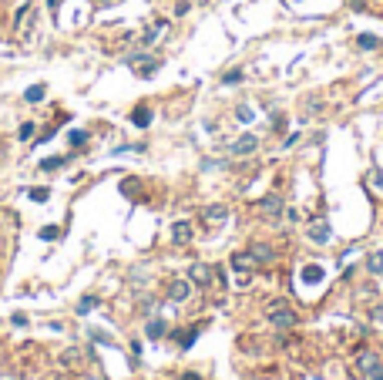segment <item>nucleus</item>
Returning <instances> with one entry per match:
<instances>
[{
  "label": "nucleus",
  "instance_id": "f257e3e1",
  "mask_svg": "<svg viewBox=\"0 0 383 380\" xmlns=\"http://www.w3.org/2000/svg\"><path fill=\"white\" fill-rule=\"evenodd\" d=\"M356 363H360V370H363V377H366V380H383V360L380 357H373V353H360Z\"/></svg>",
  "mask_w": 383,
  "mask_h": 380
},
{
  "label": "nucleus",
  "instance_id": "f03ea898",
  "mask_svg": "<svg viewBox=\"0 0 383 380\" xmlns=\"http://www.w3.org/2000/svg\"><path fill=\"white\" fill-rule=\"evenodd\" d=\"M269 320H272V326H279V330H289V326H296V313H293V310H286L282 303H272Z\"/></svg>",
  "mask_w": 383,
  "mask_h": 380
},
{
  "label": "nucleus",
  "instance_id": "7ed1b4c3",
  "mask_svg": "<svg viewBox=\"0 0 383 380\" xmlns=\"http://www.w3.org/2000/svg\"><path fill=\"white\" fill-rule=\"evenodd\" d=\"M256 145H259L256 135H242L236 145H232V152H236V155H249V152H256Z\"/></svg>",
  "mask_w": 383,
  "mask_h": 380
},
{
  "label": "nucleus",
  "instance_id": "20e7f679",
  "mask_svg": "<svg viewBox=\"0 0 383 380\" xmlns=\"http://www.w3.org/2000/svg\"><path fill=\"white\" fill-rule=\"evenodd\" d=\"M188 293H192V286L185 280H175L168 286V300H175V303H181V300H188Z\"/></svg>",
  "mask_w": 383,
  "mask_h": 380
},
{
  "label": "nucleus",
  "instance_id": "39448f33",
  "mask_svg": "<svg viewBox=\"0 0 383 380\" xmlns=\"http://www.w3.org/2000/svg\"><path fill=\"white\" fill-rule=\"evenodd\" d=\"M259 209H262L266 215H272V219H276V215L282 212V199H279V195H266V199L259 202Z\"/></svg>",
  "mask_w": 383,
  "mask_h": 380
},
{
  "label": "nucleus",
  "instance_id": "423d86ee",
  "mask_svg": "<svg viewBox=\"0 0 383 380\" xmlns=\"http://www.w3.org/2000/svg\"><path fill=\"white\" fill-rule=\"evenodd\" d=\"M171 239H175L178 246H185V242L192 239V222H175L171 225Z\"/></svg>",
  "mask_w": 383,
  "mask_h": 380
},
{
  "label": "nucleus",
  "instance_id": "0eeeda50",
  "mask_svg": "<svg viewBox=\"0 0 383 380\" xmlns=\"http://www.w3.org/2000/svg\"><path fill=\"white\" fill-rule=\"evenodd\" d=\"M226 219H229V209H226V205H209V209H205V222H209V225L226 222Z\"/></svg>",
  "mask_w": 383,
  "mask_h": 380
},
{
  "label": "nucleus",
  "instance_id": "6e6552de",
  "mask_svg": "<svg viewBox=\"0 0 383 380\" xmlns=\"http://www.w3.org/2000/svg\"><path fill=\"white\" fill-rule=\"evenodd\" d=\"M309 239H313L316 246H323V242H329V225H326V222H316L313 229H309Z\"/></svg>",
  "mask_w": 383,
  "mask_h": 380
},
{
  "label": "nucleus",
  "instance_id": "1a4fd4ad",
  "mask_svg": "<svg viewBox=\"0 0 383 380\" xmlns=\"http://www.w3.org/2000/svg\"><path fill=\"white\" fill-rule=\"evenodd\" d=\"M199 336V330H175L171 340H178V347H192V340Z\"/></svg>",
  "mask_w": 383,
  "mask_h": 380
},
{
  "label": "nucleus",
  "instance_id": "9d476101",
  "mask_svg": "<svg viewBox=\"0 0 383 380\" xmlns=\"http://www.w3.org/2000/svg\"><path fill=\"white\" fill-rule=\"evenodd\" d=\"M131 121H135L138 128H148V124H151V111H148V108H135V111H131Z\"/></svg>",
  "mask_w": 383,
  "mask_h": 380
},
{
  "label": "nucleus",
  "instance_id": "9b49d317",
  "mask_svg": "<svg viewBox=\"0 0 383 380\" xmlns=\"http://www.w3.org/2000/svg\"><path fill=\"white\" fill-rule=\"evenodd\" d=\"M323 276H326V273H323V266H306L303 269V283H319Z\"/></svg>",
  "mask_w": 383,
  "mask_h": 380
},
{
  "label": "nucleus",
  "instance_id": "f8f14e48",
  "mask_svg": "<svg viewBox=\"0 0 383 380\" xmlns=\"http://www.w3.org/2000/svg\"><path fill=\"white\" fill-rule=\"evenodd\" d=\"M192 280L199 283V286H202V283H209V280H212V273H209V266H202V263H199V266H192Z\"/></svg>",
  "mask_w": 383,
  "mask_h": 380
},
{
  "label": "nucleus",
  "instance_id": "ddd939ff",
  "mask_svg": "<svg viewBox=\"0 0 383 380\" xmlns=\"http://www.w3.org/2000/svg\"><path fill=\"white\" fill-rule=\"evenodd\" d=\"M44 94H47L44 84H34V88H27V94H24V98L31 101V104H37V101H44Z\"/></svg>",
  "mask_w": 383,
  "mask_h": 380
},
{
  "label": "nucleus",
  "instance_id": "4468645a",
  "mask_svg": "<svg viewBox=\"0 0 383 380\" xmlns=\"http://www.w3.org/2000/svg\"><path fill=\"white\" fill-rule=\"evenodd\" d=\"M131 64H135L138 67V71H141V78H151V71H155V61H138V57H135V61H131Z\"/></svg>",
  "mask_w": 383,
  "mask_h": 380
},
{
  "label": "nucleus",
  "instance_id": "2eb2a0df",
  "mask_svg": "<svg viewBox=\"0 0 383 380\" xmlns=\"http://www.w3.org/2000/svg\"><path fill=\"white\" fill-rule=\"evenodd\" d=\"M249 263H252V252H239V256H232V269H239V273H242Z\"/></svg>",
  "mask_w": 383,
  "mask_h": 380
},
{
  "label": "nucleus",
  "instance_id": "dca6fc26",
  "mask_svg": "<svg viewBox=\"0 0 383 380\" xmlns=\"http://www.w3.org/2000/svg\"><path fill=\"white\" fill-rule=\"evenodd\" d=\"M356 44H360L363 51H373V47L380 44V41H376V37H373V34H360V37H356Z\"/></svg>",
  "mask_w": 383,
  "mask_h": 380
},
{
  "label": "nucleus",
  "instance_id": "f3484780",
  "mask_svg": "<svg viewBox=\"0 0 383 380\" xmlns=\"http://www.w3.org/2000/svg\"><path fill=\"white\" fill-rule=\"evenodd\" d=\"M94 306H98V296H84V300L78 303V313L84 316V313H91V310H94Z\"/></svg>",
  "mask_w": 383,
  "mask_h": 380
},
{
  "label": "nucleus",
  "instance_id": "a211bd4d",
  "mask_svg": "<svg viewBox=\"0 0 383 380\" xmlns=\"http://www.w3.org/2000/svg\"><path fill=\"white\" fill-rule=\"evenodd\" d=\"M249 252H252V259H262V263H266V259H272V249L269 246H252Z\"/></svg>",
  "mask_w": 383,
  "mask_h": 380
},
{
  "label": "nucleus",
  "instance_id": "6ab92c4d",
  "mask_svg": "<svg viewBox=\"0 0 383 380\" xmlns=\"http://www.w3.org/2000/svg\"><path fill=\"white\" fill-rule=\"evenodd\" d=\"M366 266H370V273H383V252H373L366 259Z\"/></svg>",
  "mask_w": 383,
  "mask_h": 380
},
{
  "label": "nucleus",
  "instance_id": "aec40b11",
  "mask_svg": "<svg viewBox=\"0 0 383 380\" xmlns=\"http://www.w3.org/2000/svg\"><path fill=\"white\" fill-rule=\"evenodd\" d=\"M64 162H68V158H61V155H57V158H44V162H41V168H44V172H54V168H61Z\"/></svg>",
  "mask_w": 383,
  "mask_h": 380
},
{
  "label": "nucleus",
  "instance_id": "412c9836",
  "mask_svg": "<svg viewBox=\"0 0 383 380\" xmlns=\"http://www.w3.org/2000/svg\"><path fill=\"white\" fill-rule=\"evenodd\" d=\"M78 360H81V350H64V353H61V363H64V367L78 363Z\"/></svg>",
  "mask_w": 383,
  "mask_h": 380
},
{
  "label": "nucleus",
  "instance_id": "4be33fe9",
  "mask_svg": "<svg viewBox=\"0 0 383 380\" xmlns=\"http://www.w3.org/2000/svg\"><path fill=\"white\" fill-rule=\"evenodd\" d=\"M161 333H165V323H161V320H151V323H148V336H151V340H158Z\"/></svg>",
  "mask_w": 383,
  "mask_h": 380
},
{
  "label": "nucleus",
  "instance_id": "5701e85b",
  "mask_svg": "<svg viewBox=\"0 0 383 380\" xmlns=\"http://www.w3.org/2000/svg\"><path fill=\"white\" fill-rule=\"evenodd\" d=\"M68 138H71V145L78 148V145H84V142H88V132H81V128H74V132H71Z\"/></svg>",
  "mask_w": 383,
  "mask_h": 380
},
{
  "label": "nucleus",
  "instance_id": "b1692460",
  "mask_svg": "<svg viewBox=\"0 0 383 380\" xmlns=\"http://www.w3.org/2000/svg\"><path fill=\"white\" fill-rule=\"evenodd\" d=\"M37 132V124H21V142H31Z\"/></svg>",
  "mask_w": 383,
  "mask_h": 380
},
{
  "label": "nucleus",
  "instance_id": "393cba45",
  "mask_svg": "<svg viewBox=\"0 0 383 380\" xmlns=\"http://www.w3.org/2000/svg\"><path fill=\"white\" fill-rule=\"evenodd\" d=\"M242 81V71H229L226 78H222V84H239Z\"/></svg>",
  "mask_w": 383,
  "mask_h": 380
},
{
  "label": "nucleus",
  "instance_id": "a878e982",
  "mask_svg": "<svg viewBox=\"0 0 383 380\" xmlns=\"http://www.w3.org/2000/svg\"><path fill=\"white\" fill-rule=\"evenodd\" d=\"M47 195H51L47 189H31V199L34 202H47Z\"/></svg>",
  "mask_w": 383,
  "mask_h": 380
},
{
  "label": "nucleus",
  "instance_id": "bb28decb",
  "mask_svg": "<svg viewBox=\"0 0 383 380\" xmlns=\"http://www.w3.org/2000/svg\"><path fill=\"white\" fill-rule=\"evenodd\" d=\"M61 235V229H54V225H47V229H41V239H57Z\"/></svg>",
  "mask_w": 383,
  "mask_h": 380
},
{
  "label": "nucleus",
  "instance_id": "cd10ccee",
  "mask_svg": "<svg viewBox=\"0 0 383 380\" xmlns=\"http://www.w3.org/2000/svg\"><path fill=\"white\" fill-rule=\"evenodd\" d=\"M370 182H373V189H376V192H383V175H373Z\"/></svg>",
  "mask_w": 383,
  "mask_h": 380
},
{
  "label": "nucleus",
  "instance_id": "c85d7f7f",
  "mask_svg": "<svg viewBox=\"0 0 383 380\" xmlns=\"http://www.w3.org/2000/svg\"><path fill=\"white\" fill-rule=\"evenodd\" d=\"M181 380H202V377H199V373H185Z\"/></svg>",
  "mask_w": 383,
  "mask_h": 380
},
{
  "label": "nucleus",
  "instance_id": "c756f323",
  "mask_svg": "<svg viewBox=\"0 0 383 380\" xmlns=\"http://www.w3.org/2000/svg\"><path fill=\"white\" fill-rule=\"evenodd\" d=\"M57 4H61V0H47V7H51V11H57Z\"/></svg>",
  "mask_w": 383,
  "mask_h": 380
},
{
  "label": "nucleus",
  "instance_id": "7c9ffc66",
  "mask_svg": "<svg viewBox=\"0 0 383 380\" xmlns=\"http://www.w3.org/2000/svg\"><path fill=\"white\" fill-rule=\"evenodd\" d=\"M380 47H383V44H380Z\"/></svg>",
  "mask_w": 383,
  "mask_h": 380
}]
</instances>
